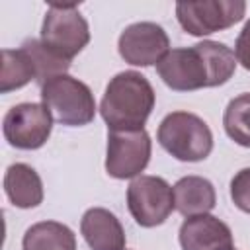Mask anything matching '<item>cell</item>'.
<instances>
[{
    "label": "cell",
    "instance_id": "cell-17",
    "mask_svg": "<svg viewBox=\"0 0 250 250\" xmlns=\"http://www.w3.org/2000/svg\"><path fill=\"white\" fill-rule=\"evenodd\" d=\"M21 47L29 53V57L35 64V74H37L35 82L39 86H43L45 82H49L55 76L66 74V70L70 68V61L53 53L49 47H45L41 43V39H25L21 43Z\"/></svg>",
    "mask_w": 250,
    "mask_h": 250
},
{
    "label": "cell",
    "instance_id": "cell-14",
    "mask_svg": "<svg viewBox=\"0 0 250 250\" xmlns=\"http://www.w3.org/2000/svg\"><path fill=\"white\" fill-rule=\"evenodd\" d=\"M174 203L176 211L184 217L209 213L217 203V193L213 184L201 176H184L174 184Z\"/></svg>",
    "mask_w": 250,
    "mask_h": 250
},
{
    "label": "cell",
    "instance_id": "cell-21",
    "mask_svg": "<svg viewBox=\"0 0 250 250\" xmlns=\"http://www.w3.org/2000/svg\"><path fill=\"white\" fill-rule=\"evenodd\" d=\"M232 250H236V248H232Z\"/></svg>",
    "mask_w": 250,
    "mask_h": 250
},
{
    "label": "cell",
    "instance_id": "cell-9",
    "mask_svg": "<svg viewBox=\"0 0 250 250\" xmlns=\"http://www.w3.org/2000/svg\"><path fill=\"white\" fill-rule=\"evenodd\" d=\"M150 152L152 141L145 129L107 131L105 172L115 180L137 178L148 166Z\"/></svg>",
    "mask_w": 250,
    "mask_h": 250
},
{
    "label": "cell",
    "instance_id": "cell-1",
    "mask_svg": "<svg viewBox=\"0 0 250 250\" xmlns=\"http://www.w3.org/2000/svg\"><path fill=\"white\" fill-rule=\"evenodd\" d=\"M236 62L230 47L205 39L191 47L168 51L156 64V72L168 88L176 92H191L227 84L236 70Z\"/></svg>",
    "mask_w": 250,
    "mask_h": 250
},
{
    "label": "cell",
    "instance_id": "cell-16",
    "mask_svg": "<svg viewBox=\"0 0 250 250\" xmlns=\"http://www.w3.org/2000/svg\"><path fill=\"white\" fill-rule=\"evenodd\" d=\"M35 64L29 53L20 49H2V72H0V92L8 94L12 90L23 88L35 80Z\"/></svg>",
    "mask_w": 250,
    "mask_h": 250
},
{
    "label": "cell",
    "instance_id": "cell-3",
    "mask_svg": "<svg viewBox=\"0 0 250 250\" xmlns=\"http://www.w3.org/2000/svg\"><path fill=\"white\" fill-rule=\"evenodd\" d=\"M160 146L182 162L205 160L213 150V133L209 125L195 113L172 111L156 131Z\"/></svg>",
    "mask_w": 250,
    "mask_h": 250
},
{
    "label": "cell",
    "instance_id": "cell-2",
    "mask_svg": "<svg viewBox=\"0 0 250 250\" xmlns=\"http://www.w3.org/2000/svg\"><path fill=\"white\" fill-rule=\"evenodd\" d=\"M154 102L156 94L146 76L137 70H123L107 82L100 113L107 131L145 129V123L154 109Z\"/></svg>",
    "mask_w": 250,
    "mask_h": 250
},
{
    "label": "cell",
    "instance_id": "cell-10",
    "mask_svg": "<svg viewBox=\"0 0 250 250\" xmlns=\"http://www.w3.org/2000/svg\"><path fill=\"white\" fill-rule=\"evenodd\" d=\"M117 51L121 59L133 66H150L166 57L170 39L162 25L154 21H137L121 31Z\"/></svg>",
    "mask_w": 250,
    "mask_h": 250
},
{
    "label": "cell",
    "instance_id": "cell-5",
    "mask_svg": "<svg viewBox=\"0 0 250 250\" xmlns=\"http://www.w3.org/2000/svg\"><path fill=\"white\" fill-rule=\"evenodd\" d=\"M90 41V27L78 4L51 2L41 23V43L59 57L72 61Z\"/></svg>",
    "mask_w": 250,
    "mask_h": 250
},
{
    "label": "cell",
    "instance_id": "cell-6",
    "mask_svg": "<svg viewBox=\"0 0 250 250\" xmlns=\"http://www.w3.org/2000/svg\"><path fill=\"white\" fill-rule=\"evenodd\" d=\"M246 14L242 0H182L176 2V18L182 29L193 37L211 35L238 23Z\"/></svg>",
    "mask_w": 250,
    "mask_h": 250
},
{
    "label": "cell",
    "instance_id": "cell-15",
    "mask_svg": "<svg viewBox=\"0 0 250 250\" xmlns=\"http://www.w3.org/2000/svg\"><path fill=\"white\" fill-rule=\"evenodd\" d=\"M21 250H76V236L59 221H41L25 230Z\"/></svg>",
    "mask_w": 250,
    "mask_h": 250
},
{
    "label": "cell",
    "instance_id": "cell-13",
    "mask_svg": "<svg viewBox=\"0 0 250 250\" xmlns=\"http://www.w3.org/2000/svg\"><path fill=\"white\" fill-rule=\"evenodd\" d=\"M4 191L14 207L33 209L43 203V182L35 168L25 162H16L6 168Z\"/></svg>",
    "mask_w": 250,
    "mask_h": 250
},
{
    "label": "cell",
    "instance_id": "cell-20",
    "mask_svg": "<svg viewBox=\"0 0 250 250\" xmlns=\"http://www.w3.org/2000/svg\"><path fill=\"white\" fill-rule=\"evenodd\" d=\"M234 57H236V61H238L246 70H250V20L244 23L242 31H240L238 37H236V43H234Z\"/></svg>",
    "mask_w": 250,
    "mask_h": 250
},
{
    "label": "cell",
    "instance_id": "cell-7",
    "mask_svg": "<svg viewBox=\"0 0 250 250\" xmlns=\"http://www.w3.org/2000/svg\"><path fill=\"white\" fill-rule=\"evenodd\" d=\"M127 207L137 225L152 229L162 225L176 209L174 189L160 176H137L127 188Z\"/></svg>",
    "mask_w": 250,
    "mask_h": 250
},
{
    "label": "cell",
    "instance_id": "cell-18",
    "mask_svg": "<svg viewBox=\"0 0 250 250\" xmlns=\"http://www.w3.org/2000/svg\"><path fill=\"white\" fill-rule=\"evenodd\" d=\"M223 127L236 145L250 148V92L229 102L223 115Z\"/></svg>",
    "mask_w": 250,
    "mask_h": 250
},
{
    "label": "cell",
    "instance_id": "cell-11",
    "mask_svg": "<svg viewBox=\"0 0 250 250\" xmlns=\"http://www.w3.org/2000/svg\"><path fill=\"white\" fill-rule=\"evenodd\" d=\"M180 246L182 250H232V230L227 223L219 217L209 213L186 217L180 232Z\"/></svg>",
    "mask_w": 250,
    "mask_h": 250
},
{
    "label": "cell",
    "instance_id": "cell-12",
    "mask_svg": "<svg viewBox=\"0 0 250 250\" xmlns=\"http://www.w3.org/2000/svg\"><path fill=\"white\" fill-rule=\"evenodd\" d=\"M80 232L92 250H125V230L105 207H92L82 215Z\"/></svg>",
    "mask_w": 250,
    "mask_h": 250
},
{
    "label": "cell",
    "instance_id": "cell-8",
    "mask_svg": "<svg viewBox=\"0 0 250 250\" xmlns=\"http://www.w3.org/2000/svg\"><path fill=\"white\" fill-rule=\"evenodd\" d=\"M53 129V115L43 104L23 102L12 105L2 121V133L10 146L21 150L41 148Z\"/></svg>",
    "mask_w": 250,
    "mask_h": 250
},
{
    "label": "cell",
    "instance_id": "cell-4",
    "mask_svg": "<svg viewBox=\"0 0 250 250\" xmlns=\"http://www.w3.org/2000/svg\"><path fill=\"white\" fill-rule=\"evenodd\" d=\"M41 104L57 123L66 127H82L96 117V100L90 86L70 74L45 82L41 86Z\"/></svg>",
    "mask_w": 250,
    "mask_h": 250
},
{
    "label": "cell",
    "instance_id": "cell-19",
    "mask_svg": "<svg viewBox=\"0 0 250 250\" xmlns=\"http://www.w3.org/2000/svg\"><path fill=\"white\" fill-rule=\"evenodd\" d=\"M230 199L240 211L250 215V168H242L232 176Z\"/></svg>",
    "mask_w": 250,
    "mask_h": 250
}]
</instances>
